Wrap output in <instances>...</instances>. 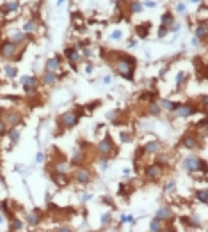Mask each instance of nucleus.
I'll return each mask as SVG.
<instances>
[{"label": "nucleus", "mask_w": 208, "mask_h": 232, "mask_svg": "<svg viewBox=\"0 0 208 232\" xmlns=\"http://www.w3.org/2000/svg\"><path fill=\"white\" fill-rule=\"evenodd\" d=\"M183 167L185 170L189 172H196V170H201V172H206V163L203 159H199L198 156H189L183 159Z\"/></svg>", "instance_id": "2"}, {"label": "nucleus", "mask_w": 208, "mask_h": 232, "mask_svg": "<svg viewBox=\"0 0 208 232\" xmlns=\"http://www.w3.org/2000/svg\"><path fill=\"white\" fill-rule=\"evenodd\" d=\"M160 105H162V108L171 110V112H173V110L176 108V105H178V103H171V101H167V99H162V101H160Z\"/></svg>", "instance_id": "25"}, {"label": "nucleus", "mask_w": 208, "mask_h": 232, "mask_svg": "<svg viewBox=\"0 0 208 232\" xmlns=\"http://www.w3.org/2000/svg\"><path fill=\"white\" fill-rule=\"evenodd\" d=\"M123 34H121V30H114L112 34H110V37H112V39H119Z\"/></svg>", "instance_id": "44"}, {"label": "nucleus", "mask_w": 208, "mask_h": 232, "mask_svg": "<svg viewBox=\"0 0 208 232\" xmlns=\"http://www.w3.org/2000/svg\"><path fill=\"white\" fill-rule=\"evenodd\" d=\"M190 2H194V4H198V2H201V0H190Z\"/></svg>", "instance_id": "52"}, {"label": "nucleus", "mask_w": 208, "mask_h": 232, "mask_svg": "<svg viewBox=\"0 0 208 232\" xmlns=\"http://www.w3.org/2000/svg\"><path fill=\"white\" fill-rule=\"evenodd\" d=\"M64 55L68 57V60H71V62H77V60L80 59V55H78V51H77V48H66V51H64Z\"/></svg>", "instance_id": "14"}, {"label": "nucleus", "mask_w": 208, "mask_h": 232, "mask_svg": "<svg viewBox=\"0 0 208 232\" xmlns=\"http://www.w3.org/2000/svg\"><path fill=\"white\" fill-rule=\"evenodd\" d=\"M171 23H173V16H171L169 12H165L164 16H162V25H165V27H169Z\"/></svg>", "instance_id": "27"}, {"label": "nucleus", "mask_w": 208, "mask_h": 232, "mask_svg": "<svg viewBox=\"0 0 208 232\" xmlns=\"http://www.w3.org/2000/svg\"><path fill=\"white\" fill-rule=\"evenodd\" d=\"M9 140L12 142V143H16L18 140H20V129L15 126V128H11V131H9Z\"/></svg>", "instance_id": "18"}, {"label": "nucleus", "mask_w": 208, "mask_h": 232, "mask_svg": "<svg viewBox=\"0 0 208 232\" xmlns=\"http://www.w3.org/2000/svg\"><path fill=\"white\" fill-rule=\"evenodd\" d=\"M174 190V183H167L165 184V192H173Z\"/></svg>", "instance_id": "45"}, {"label": "nucleus", "mask_w": 208, "mask_h": 232, "mask_svg": "<svg viewBox=\"0 0 208 232\" xmlns=\"http://www.w3.org/2000/svg\"><path fill=\"white\" fill-rule=\"evenodd\" d=\"M6 133V122H2V121H0V137H2Z\"/></svg>", "instance_id": "46"}, {"label": "nucleus", "mask_w": 208, "mask_h": 232, "mask_svg": "<svg viewBox=\"0 0 208 232\" xmlns=\"http://www.w3.org/2000/svg\"><path fill=\"white\" fill-rule=\"evenodd\" d=\"M176 11H178V12H183V11H185V5H183V4H178V5H176Z\"/></svg>", "instance_id": "47"}, {"label": "nucleus", "mask_w": 208, "mask_h": 232, "mask_svg": "<svg viewBox=\"0 0 208 232\" xmlns=\"http://www.w3.org/2000/svg\"><path fill=\"white\" fill-rule=\"evenodd\" d=\"M36 161H37V163H43V161H45V154H43V152H37V154H36Z\"/></svg>", "instance_id": "42"}, {"label": "nucleus", "mask_w": 208, "mask_h": 232, "mask_svg": "<svg viewBox=\"0 0 208 232\" xmlns=\"http://www.w3.org/2000/svg\"><path fill=\"white\" fill-rule=\"evenodd\" d=\"M0 51H2L4 59H11V57L15 55V51H16V45L12 41H4L2 46H0Z\"/></svg>", "instance_id": "6"}, {"label": "nucleus", "mask_w": 208, "mask_h": 232, "mask_svg": "<svg viewBox=\"0 0 208 232\" xmlns=\"http://www.w3.org/2000/svg\"><path fill=\"white\" fill-rule=\"evenodd\" d=\"M148 112H149L151 115H158V113H160V106H158L157 103H151V105H149V110H148Z\"/></svg>", "instance_id": "29"}, {"label": "nucleus", "mask_w": 208, "mask_h": 232, "mask_svg": "<svg viewBox=\"0 0 208 232\" xmlns=\"http://www.w3.org/2000/svg\"><path fill=\"white\" fill-rule=\"evenodd\" d=\"M196 37H198V39H205V37H206V25H205V23H201V25L196 28Z\"/></svg>", "instance_id": "20"}, {"label": "nucleus", "mask_w": 208, "mask_h": 232, "mask_svg": "<svg viewBox=\"0 0 208 232\" xmlns=\"http://www.w3.org/2000/svg\"><path fill=\"white\" fill-rule=\"evenodd\" d=\"M16 9H18V2H11V4L6 5L4 12H11V11H16Z\"/></svg>", "instance_id": "35"}, {"label": "nucleus", "mask_w": 208, "mask_h": 232, "mask_svg": "<svg viewBox=\"0 0 208 232\" xmlns=\"http://www.w3.org/2000/svg\"><path fill=\"white\" fill-rule=\"evenodd\" d=\"M34 28H36V21H27L23 27V32H32Z\"/></svg>", "instance_id": "32"}, {"label": "nucleus", "mask_w": 208, "mask_h": 232, "mask_svg": "<svg viewBox=\"0 0 208 232\" xmlns=\"http://www.w3.org/2000/svg\"><path fill=\"white\" fill-rule=\"evenodd\" d=\"M162 176V167L160 165H149L146 168V177L148 179H158Z\"/></svg>", "instance_id": "8"}, {"label": "nucleus", "mask_w": 208, "mask_h": 232, "mask_svg": "<svg viewBox=\"0 0 208 232\" xmlns=\"http://www.w3.org/2000/svg\"><path fill=\"white\" fill-rule=\"evenodd\" d=\"M71 161L73 163H82V161H84V152H80V149H77L75 152H73V158H71Z\"/></svg>", "instance_id": "23"}, {"label": "nucleus", "mask_w": 208, "mask_h": 232, "mask_svg": "<svg viewBox=\"0 0 208 232\" xmlns=\"http://www.w3.org/2000/svg\"><path fill=\"white\" fill-rule=\"evenodd\" d=\"M182 143H183L187 149H196V146H198V138L192 137V135H187V137H183Z\"/></svg>", "instance_id": "12"}, {"label": "nucleus", "mask_w": 208, "mask_h": 232, "mask_svg": "<svg viewBox=\"0 0 208 232\" xmlns=\"http://www.w3.org/2000/svg\"><path fill=\"white\" fill-rule=\"evenodd\" d=\"M6 75L9 76V78H15L18 73H16V67L15 66H6Z\"/></svg>", "instance_id": "26"}, {"label": "nucleus", "mask_w": 208, "mask_h": 232, "mask_svg": "<svg viewBox=\"0 0 208 232\" xmlns=\"http://www.w3.org/2000/svg\"><path fill=\"white\" fill-rule=\"evenodd\" d=\"M121 222H123V223H132L133 218H132L130 214H123V216H121Z\"/></svg>", "instance_id": "39"}, {"label": "nucleus", "mask_w": 208, "mask_h": 232, "mask_svg": "<svg viewBox=\"0 0 208 232\" xmlns=\"http://www.w3.org/2000/svg\"><path fill=\"white\" fill-rule=\"evenodd\" d=\"M141 11H142V5H141V2H139V0L132 2V5H130V12H132V14H137V12H141Z\"/></svg>", "instance_id": "24"}, {"label": "nucleus", "mask_w": 208, "mask_h": 232, "mask_svg": "<svg viewBox=\"0 0 208 232\" xmlns=\"http://www.w3.org/2000/svg\"><path fill=\"white\" fill-rule=\"evenodd\" d=\"M133 66H135V59H132L130 55H123L121 59H117V62L114 64L116 71L121 76H124L126 80L133 78Z\"/></svg>", "instance_id": "1"}, {"label": "nucleus", "mask_w": 208, "mask_h": 232, "mask_svg": "<svg viewBox=\"0 0 208 232\" xmlns=\"http://www.w3.org/2000/svg\"><path fill=\"white\" fill-rule=\"evenodd\" d=\"M121 142H124V143H128V142H132V135L130 133H121Z\"/></svg>", "instance_id": "38"}, {"label": "nucleus", "mask_w": 208, "mask_h": 232, "mask_svg": "<svg viewBox=\"0 0 208 232\" xmlns=\"http://www.w3.org/2000/svg\"><path fill=\"white\" fill-rule=\"evenodd\" d=\"M165 34H167V27L162 25V27H160V30H158V37H164Z\"/></svg>", "instance_id": "41"}, {"label": "nucleus", "mask_w": 208, "mask_h": 232, "mask_svg": "<svg viewBox=\"0 0 208 232\" xmlns=\"http://www.w3.org/2000/svg\"><path fill=\"white\" fill-rule=\"evenodd\" d=\"M62 2H64V0H57V5H61V4H62Z\"/></svg>", "instance_id": "51"}, {"label": "nucleus", "mask_w": 208, "mask_h": 232, "mask_svg": "<svg viewBox=\"0 0 208 232\" xmlns=\"http://www.w3.org/2000/svg\"><path fill=\"white\" fill-rule=\"evenodd\" d=\"M167 218H171V211H169L167 207L158 209V213H157V220H167Z\"/></svg>", "instance_id": "17"}, {"label": "nucleus", "mask_w": 208, "mask_h": 232, "mask_svg": "<svg viewBox=\"0 0 208 232\" xmlns=\"http://www.w3.org/2000/svg\"><path fill=\"white\" fill-rule=\"evenodd\" d=\"M61 126L62 128H73V126H77V122H78V115L75 113V112H64L62 115H61Z\"/></svg>", "instance_id": "3"}, {"label": "nucleus", "mask_w": 208, "mask_h": 232, "mask_svg": "<svg viewBox=\"0 0 208 232\" xmlns=\"http://www.w3.org/2000/svg\"><path fill=\"white\" fill-rule=\"evenodd\" d=\"M0 115H2V110H0Z\"/></svg>", "instance_id": "54"}, {"label": "nucleus", "mask_w": 208, "mask_h": 232, "mask_svg": "<svg viewBox=\"0 0 208 232\" xmlns=\"http://www.w3.org/2000/svg\"><path fill=\"white\" fill-rule=\"evenodd\" d=\"M160 229H162V227H160V223H158L157 218L151 220V223H149V230H155V232H157V230H160Z\"/></svg>", "instance_id": "34"}, {"label": "nucleus", "mask_w": 208, "mask_h": 232, "mask_svg": "<svg viewBox=\"0 0 208 232\" xmlns=\"http://www.w3.org/2000/svg\"><path fill=\"white\" fill-rule=\"evenodd\" d=\"M135 32L139 34V37H146L149 32V23H142V25H137L135 27Z\"/></svg>", "instance_id": "16"}, {"label": "nucleus", "mask_w": 208, "mask_h": 232, "mask_svg": "<svg viewBox=\"0 0 208 232\" xmlns=\"http://www.w3.org/2000/svg\"><path fill=\"white\" fill-rule=\"evenodd\" d=\"M96 149H98V152H100L102 156H108L110 152L114 151V146H112V138H110V137H107L105 140H102V142L98 143V147H96Z\"/></svg>", "instance_id": "5"}, {"label": "nucleus", "mask_w": 208, "mask_h": 232, "mask_svg": "<svg viewBox=\"0 0 208 232\" xmlns=\"http://www.w3.org/2000/svg\"><path fill=\"white\" fill-rule=\"evenodd\" d=\"M196 197L199 198V202H203V204H206V197H208L206 190H201V192H198V193H196Z\"/></svg>", "instance_id": "31"}, {"label": "nucleus", "mask_w": 208, "mask_h": 232, "mask_svg": "<svg viewBox=\"0 0 208 232\" xmlns=\"http://www.w3.org/2000/svg\"><path fill=\"white\" fill-rule=\"evenodd\" d=\"M75 179H77V183H80V184H86V183L91 181V174H89V170H86V168H78L77 174H75Z\"/></svg>", "instance_id": "9"}, {"label": "nucleus", "mask_w": 208, "mask_h": 232, "mask_svg": "<svg viewBox=\"0 0 208 232\" xmlns=\"http://www.w3.org/2000/svg\"><path fill=\"white\" fill-rule=\"evenodd\" d=\"M0 184H4V177L2 176H0Z\"/></svg>", "instance_id": "50"}, {"label": "nucleus", "mask_w": 208, "mask_h": 232, "mask_svg": "<svg viewBox=\"0 0 208 232\" xmlns=\"http://www.w3.org/2000/svg\"><path fill=\"white\" fill-rule=\"evenodd\" d=\"M39 218H41L39 211H32V213L27 214V223H29V225H37L39 223Z\"/></svg>", "instance_id": "15"}, {"label": "nucleus", "mask_w": 208, "mask_h": 232, "mask_svg": "<svg viewBox=\"0 0 208 232\" xmlns=\"http://www.w3.org/2000/svg\"><path fill=\"white\" fill-rule=\"evenodd\" d=\"M52 179L57 183V186H66L69 181H68V177H66V174H61V172H53L52 174Z\"/></svg>", "instance_id": "11"}, {"label": "nucleus", "mask_w": 208, "mask_h": 232, "mask_svg": "<svg viewBox=\"0 0 208 232\" xmlns=\"http://www.w3.org/2000/svg\"><path fill=\"white\" fill-rule=\"evenodd\" d=\"M89 198H91V195H84V197H82V198H80V200H82V202H87V200H89Z\"/></svg>", "instance_id": "49"}, {"label": "nucleus", "mask_w": 208, "mask_h": 232, "mask_svg": "<svg viewBox=\"0 0 208 232\" xmlns=\"http://www.w3.org/2000/svg\"><path fill=\"white\" fill-rule=\"evenodd\" d=\"M21 229V222H12V225H11V230H20Z\"/></svg>", "instance_id": "40"}, {"label": "nucleus", "mask_w": 208, "mask_h": 232, "mask_svg": "<svg viewBox=\"0 0 208 232\" xmlns=\"http://www.w3.org/2000/svg\"><path fill=\"white\" fill-rule=\"evenodd\" d=\"M157 151H158V142H155V140L148 142L144 146V152H157Z\"/></svg>", "instance_id": "19"}, {"label": "nucleus", "mask_w": 208, "mask_h": 232, "mask_svg": "<svg viewBox=\"0 0 208 232\" xmlns=\"http://www.w3.org/2000/svg\"><path fill=\"white\" fill-rule=\"evenodd\" d=\"M117 115H119V112H117V110H112V112H108V113H107V119H108V121H116V119H117Z\"/></svg>", "instance_id": "37"}, {"label": "nucleus", "mask_w": 208, "mask_h": 232, "mask_svg": "<svg viewBox=\"0 0 208 232\" xmlns=\"http://www.w3.org/2000/svg\"><path fill=\"white\" fill-rule=\"evenodd\" d=\"M43 82H45V85H53L55 83V75L50 73V71H46L45 76H43Z\"/></svg>", "instance_id": "22"}, {"label": "nucleus", "mask_w": 208, "mask_h": 232, "mask_svg": "<svg viewBox=\"0 0 208 232\" xmlns=\"http://www.w3.org/2000/svg\"><path fill=\"white\" fill-rule=\"evenodd\" d=\"M21 85L25 92H34L37 89V80L34 76H21Z\"/></svg>", "instance_id": "7"}, {"label": "nucleus", "mask_w": 208, "mask_h": 232, "mask_svg": "<svg viewBox=\"0 0 208 232\" xmlns=\"http://www.w3.org/2000/svg\"><path fill=\"white\" fill-rule=\"evenodd\" d=\"M183 80H185V73H183V71H180V73L176 75V85L180 87V85L183 83Z\"/></svg>", "instance_id": "36"}, {"label": "nucleus", "mask_w": 208, "mask_h": 232, "mask_svg": "<svg viewBox=\"0 0 208 232\" xmlns=\"http://www.w3.org/2000/svg\"><path fill=\"white\" fill-rule=\"evenodd\" d=\"M173 112H174V115H178V117H189V115L196 113V108H194L192 105H187V103H183V105L178 103Z\"/></svg>", "instance_id": "4"}, {"label": "nucleus", "mask_w": 208, "mask_h": 232, "mask_svg": "<svg viewBox=\"0 0 208 232\" xmlns=\"http://www.w3.org/2000/svg\"><path fill=\"white\" fill-rule=\"evenodd\" d=\"M153 97H155V92H144V94H141V101H153Z\"/></svg>", "instance_id": "30"}, {"label": "nucleus", "mask_w": 208, "mask_h": 232, "mask_svg": "<svg viewBox=\"0 0 208 232\" xmlns=\"http://www.w3.org/2000/svg\"><path fill=\"white\" fill-rule=\"evenodd\" d=\"M59 66H61V59H59V57H53V59H50V60L46 62V71L55 73V71L59 69Z\"/></svg>", "instance_id": "13"}, {"label": "nucleus", "mask_w": 208, "mask_h": 232, "mask_svg": "<svg viewBox=\"0 0 208 232\" xmlns=\"http://www.w3.org/2000/svg\"><path fill=\"white\" fill-rule=\"evenodd\" d=\"M4 222V216H0V223H2Z\"/></svg>", "instance_id": "53"}, {"label": "nucleus", "mask_w": 208, "mask_h": 232, "mask_svg": "<svg viewBox=\"0 0 208 232\" xmlns=\"http://www.w3.org/2000/svg\"><path fill=\"white\" fill-rule=\"evenodd\" d=\"M20 121H21V115H20V113H16V112H9V113L6 115V122H7L11 128L18 126V124H20Z\"/></svg>", "instance_id": "10"}, {"label": "nucleus", "mask_w": 208, "mask_h": 232, "mask_svg": "<svg viewBox=\"0 0 208 232\" xmlns=\"http://www.w3.org/2000/svg\"><path fill=\"white\" fill-rule=\"evenodd\" d=\"M23 39H25V32H18V34H15V36L11 37V41L15 43V45H16V43H21Z\"/></svg>", "instance_id": "28"}, {"label": "nucleus", "mask_w": 208, "mask_h": 232, "mask_svg": "<svg viewBox=\"0 0 208 232\" xmlns=\"http://www.w3.org/2000/svg\"><path fill=\"white\" fill-rule=\"evenodd\" d=\"M55 172H61V174H66L68 172V161H59V163H55L53 165Z\"/></svg>", "instance_id": "21"}, {"label": "nucleus", "mask_w": 208, "mask_h": 232, "mask_svg": "<svg viewBox=\"0 0 208 232\" xmlns=\"http://www.w3.org/2000/svg\"><path fill=\"white\" fill-rule=\"evenodd\" d=\"M108 220H110V213H105V214L102 216V223L105 225V223H108Z\"/></svg>", "instance_id": "43"}, {"label": "nucleus", "mask_w": 208, "mask_h": 232, "mask_svg": "<svg viewBox=\"0 0 208 232\" xmlns=\"http://www.w3.org/2000/svg\"><path fill=\"white\" fill-rule=\"evenodd\" d=\"M157 161H158L157 165H160V167H162V165H165V163L169 161V158H167V154H158V158H157Z\"/></svg>", "instance_id": "33"}, {"label": "nucleus", "mask_w": 208, "mask_h": 232, "mask_svg": "<svg viewBox=\"0 0 208 232\" xmlns=\"http://www.w3.org/2000/svg\"><path fill=\"white\" fill-rule=\"evenodd\" d=\"M157 4L155 2H151V0H148V2H146V7H155Z\"/></svg>", "instance_id": "48"}]
</instances>
